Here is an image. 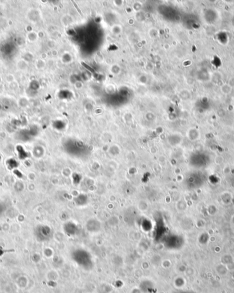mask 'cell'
<instances>
[{
    "mask_svg": "<svg viewBox=\"0 0 234 293\" xmlns=\"http://www.w3.org/2000/svg\"><path fill=\"white\" fill-rule=\"evenodd\" d=\"M72 3L73 4V5H74V6H75V8H76V9H77V11H78V12H79V13H80V15H81V16H82V11H81V10L80 9V8H79V7L77 6V4H76V3H75V2H74V1H72Z\"/></svg>",
    "mask_w": 234,
    "mask_h": 293,
    "instance_id": "obj_1",
    "label": "cell"
},
{
    "mask_svg": "<svg viewBox=\"0 0 234 293\" xmlns=\"http://www.w3.org/2000/svg\"><path fill=\"white\" fill-rule=\"evenodd\" d=\"M82 64H83V66H86V68H88V70H90V71H93V69H92V68H91V67H89V66H87V65H86V64L85 63H82Z\"/></svg>",
    "mask_w": 234,
    "mask_h": 293,
    "instance_id": "obj_2",
    "label": "cell"
}]
</instances>
